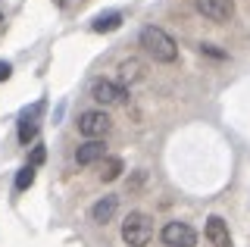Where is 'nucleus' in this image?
Instances as JSON below:
<instances>
[{
    "label": "nucleus",
    "instance_id": "nucleus-1",
    "mask_svg": "<svg viewBox=\"0 0 250 247\" xmlns=\"http://www.w3.org/2000/svg\"><path fill=\"white\" fill-rule=\"evenodd\" d=\"M141 47L147 57H153L156 63H175L178 60V44L172 41V35H166L160 25H147L141 28Z\"/></svg>",
    "mask_w": 250,
    "mask_h": 247
},
{
    "label": "nucleus",
    "instance_id": "nucleus-2",
    "mask_svg": "<svg viewBox=\"0 0 250 247\" xmlns=\"http://www.w3.org/2000/svg\"><path fill=\"white\" fill-rule=\"evenodd\" d=\"M150 238H153V219L147 213H128L125 216V222H122V241L128 244V247H147L150 244Z\"/></svg>",
    "mask_w": 250,
    "mask_h": 247
},
{
    "label": "nucleus",
    "instance_id": "nucleus-3",
    "mask_svg": "<svg viewBox=\"0 0 250 247\" xmlns=\"http://www.w3.org/2000/svg\"><path fill=\"white\" fill-rule=\"evenodd\" d=\"M109 128H113V119L104 110H84L78 116V132L88 138V141H100Z\"/></svg>",
    "mask_w": 250,
    "mask_h": 247
},
{
    "label": "nucleus",
    "instance_id": "nucleus-4",
    "mask_svg": "<svg viewBox=\"0 0 250 247\" xmlns=\"http://www.w3.org/2000/svg\"><path fill=\"white\" fill-rule=\"evenodd\" d=\"M91 97L97 100V103H104V106H116V103H122V100L128 97V91H125L122 84L109 82V79H94L91 82Z\"/></svg>",
    "mask_w": 250,
    "mask_h": 247
},
{
    "label": "nucleus",
    "instance_id": "nucleus-5",
    "mask_svg": "<svg viewBox=\"0 0 250 247\" xmlns=\"http://www.w3.org/2000/svg\"><path fill=\"white\" fill-rule=\"evenodd\" d=\"M163 241H166L169 247H194L197 244V231H194L191 226H188V222H166V226H163Z\"/></svg>",
    "mask_w": 250,
    "mask_h": 247
},
{
    "label": "nucleus",
    "instance_id": "nucleus-6",
    "mask_svg": "<svg viewBox=\"0 0 250 247\" xmlns=\"http://www.w3.org/2000/svg\"><path fill=\"white\" fill-rule=\"evenodd\" d=\"M44 113V100H38L31 110H25L19 116V141L22 144H28V141H35L38 138V128H41V122H38V116Z\"/></svg>",
    "mask_w": 250,
    "mask_h": 247
},
{
    "label": "nucleus",
    "instance_id": "nucleus-7",
    "mask_svg": "<svg viewBox=\"0 0 250 247\" xmlns=\"http://www.w3.org/2000/svg\"><path fill=\"white\" fill-rule=\"evenodd\" d=\"M197 10L209 22H229L234 16V0H197Z\"/></svg>",
    "mask_w": 250,
    "mask_h": 247
},
{
    "label": "nucleus",
    "instance_id": "nucleus-8",
    "mask_svg": "<svg viewBox=\"0 0 250 247\" xmlns=\"http://www.w3.org/2000/svg\"><path fill=\"white\" fill-rule=\"evenodd\" d=\"M207 241L213 247H231L229 222H225L222 216H209V219H207Z\"/></svg>",
    "mask_w": 250,
    "mask_h": 247
},
{
    "label": "nucleus",
    "instance_id": "nucleus-9",
    "mask_svg": "<svg viewBox=\"0 0 250 247\" xmlns=\"http://www.w3.org/2000/svg\"><path fill=\"white\" fill-rule=\"evenodd\" d=\"M116 210H119V197L106 194V197H100L97 204L91 206V219L97 222V226H106V222H109V219L116 216Z\"/></svg>",
    "mask_w": 250,
    "mask_h": 247
},
{
    "label": "nucleus",
    "instance_id": "nucleus-10",
    "mask_svg": "<svg viewBox=\"0 0 250 247\" xmlns=\"http://www.w3.org/2000/svg\"><path fill=\"white\" fill-rule=\"evenodd\" d=\"M104 157H106V144H104V141H84L82 147L75 150V160H78V166L100 163Z\"/></svg>",
    "mask_w": 250,
    "mask_h": 247
},
{
    "label": "nucleus",
    "instance_id": "nucleus-11",
    "mask_svg": "<svg viewBox=\"0 0 250 247\" xmlns=\"http://www.w3.org/2000/svg\"><path fill=\"white\" fill-rule=\"evenodd\" d=\"M144 79V63H141V60H122L119 63V82H122V88L125 84H135V82H141Z\"/></svg>",
    "mask_w": 250,
    "mask_h": 247
},
{
    "label": "nucleus",
    "instance_id": "nucleus-12",
    "mask_svg": "<svg viewBox=\"0 0 250 247\" xmlns=\"http://www.w3.org/2000/svg\"><path fill=\"white\" fill-rule=\"evenodd\" d=\"M122 25V13H104V16H97L91 22V28L97 35H104V32H116V28Z\"/></svg>",
    "mask_w": 250,
    "mask_h": 247
},
{
    "label": "nucleus",
    "instance_id": "nucleus-13",
    "mask_svg": "<svg viewBox=\"0 0 250 247\" xmlns=\"http://www.w3.org/2000/svg\"><path fill=\"white\" fill-rule=\"evenodd\" d=\"M119 172H122V160L119 157H104V160H100V179H104V182L119 179Z\"/></svg>",
    "mask_w": 250,
    "mask_h": 247
},
{
    "label": "nucleus",
    "instance_id": "nucleus-14",
    "mask_svg": "<svg viewBox=\"0 0 250 247\" xmlns=\"http://www.w3.org/2000/svg\"><path fill=\"white\" fill-rule=\"evenodd\" d=\"M35 185V166H22L16 172V191H28Z\"/></svg>",
    "mask_w": 250,
    "mask_h": 247
},
{
    "label": "nucleus",
    "instance_id": "nucleus-15",
    "mask_svg": "<svg viewBox=\"0 0 250 247\" xmlns=\"http://www.w3.org/2000/svg\"><path fill=\"white\" fill-rule=\"evenodd\" d=\"M44 157H47V150L41 147V144H38V147H35V150H31V163H28V166H35V169H38V166H41V163H44Z\"/></svg>",
    "mask_w": 250,
    "mask_h": 247
},
{
    "label": "nucleus",
    "instance_id": "nucleus-16",
    "mask_svg": "<svg viewBox=\"0 0 250 247\" xmlns=\"http://www.w3.org/2000/svg\"><path fill=\"white\" fill-rule=\"evenodd\" d=\"M200 50H203V53H209V57H216V60H222V57H225V53H222V50H216L213 44H200Z\"/></svg>",
    "mask_w": 250,
    "mask_h": 247
},
{
    "label": "nucleus",
    "instance_id": "nucleus-17",
    "mask_svg": "<svg viewBox=\"0 0 250 247\" xmlns=\"http://www.w3.org/2000/svg\"><path fill=\"white\" fill-rule=\"evenodd\" d=\"M10 72H13V66L0 60V82H6V79H10Z\"/></svg>",
    "mask_w": 250,
    "mask_h": 247
},
{
    "label": "nucleus",
    "instance_id": "nucleus-18",
    "mask_svg": "<svg viewBox=\"0 0 250 247\" xmlns=\"http://www.w3.org/2000/svg\"><path fill=\"white\" fill-rule=\"evenodd\" d=\"M0 22H3V16H0Z\"/></svg>",
    "mask_w": 250,
    "mask_h": 247
}]
</instances>
